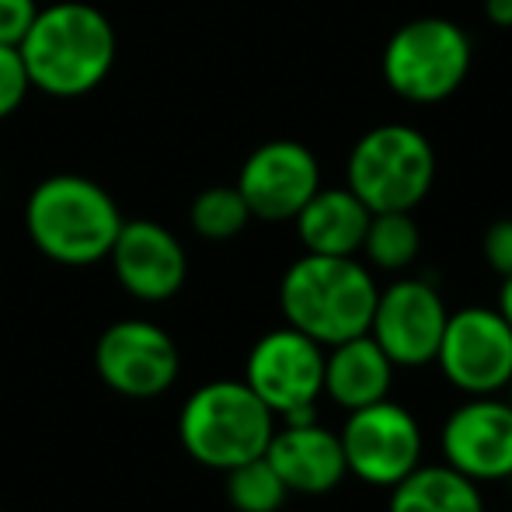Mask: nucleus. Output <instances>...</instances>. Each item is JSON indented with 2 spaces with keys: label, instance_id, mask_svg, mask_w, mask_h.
Listing matches in <instances>:
<instances>
[{
  "label": "nucleus",
  "instance_id": "obj_23",
  "mask_svg": "<svg viewBox=\"0 0 512 512\" xmlns=\"http://www.w3.org/2000/svg\"><path fill=\"white\" fill-rule=\"evenodd\" d=\"M481 255H485L488 269L499 272L502 279L512 276V220L488 223L485 237H481Z\"/></svg>",
  "mask_w": 512,
  "mask_h": 512
},
{
  "label": "nucleus",
  "instance_id": "obj_21",
  "mask_svg": "<svg viewBox=\"0 0 512 512\" xmlns=\"http://www.w3.org/2000/svg\"><path fill=\"white\" fill-rule=\"evenodd\" d=\"M189 223L206 241H230L251 223V209L237 185H209L189 206Z\"/></svg>",
  "mask_w": 512,
  "mask_h": 512
},
{
  "label": "nucleus",
  "instance_id": "obj_6",
  "mask_svg": "<svg viewBox=\"0 0 512 512\" xmlns=\"http://www.w3.org/2000/svg\"><path fill=\"white\" fill-rule=\"evenodd\" d=\"M471 39L450 18H411L394 28L380 56L387 88L411 105H436L457 95L471 74Z\"/></svg>",
  "mask_w": 512,
  "mask_h": 512
},
{
  "label": "nucleus",
  "instance_id": "obj_1",
  "mask_svg": "<svg viewBox=\"0 0 512 512\" xmlns=\"http://www.w3.org/2000/svg\"><path fill=\"white\" fill-rule=\"evenodd\" d=\"M32 91L49 98H84L112 74L119 39L105 11L84 0H60L39 7L18 42Z\"/></svg>",
  "mask_w": 512,
  "mask_h": 512
},
{
  "label": "nucleus",
  "instance_id": "obj_9",
  "mask_svg": "<svg viewBox=\"0 0 512 512\" xmlns=\"http://www.w3.org/2000/svg\"><path fill=\"white\" fill-rule=\"evenodd\" d=\"M436 366L464 398L502 394L512 380V328L499 307H464L446 317Z\"/></svg>",
  "mask_w": 512,
  "mask_h": 512
},
{
  "label": "nucleus",
  "instance_id": "obj_12",
  "mask_svg": "<svg viewBox=\"0 0 512 512\" xmlns=\"http://www.w3.org/2000/svg\"><path fill=\"white\" fill-rule=\"evenodd\" d=\"M234 185L251 209V220L283 223L321 189V168L304 143L269 140L244 157Z\"/></svg>",
  "mask_w": 512,
  "mask_h": 512
},
{
  "label": "nucleus",
  "instance_id": "obj_4",
  "mask_svg": "<svg viewBox=\"0 0 512 512\" xmlns=\"http://www.w3.org/2000/svg\"><path fill=\"white\" fill-rule=\"evenodd\" d=\"M279 418L244 380H209L178 411L182 450L209 471L255 460L265 453Z\"/></svg>",
  "mask_w": 512,
  "mask_h": 512
},
{
  "label": "nucleus",
  "instance_id": "obj_2",
  "mask_svg": "<svg viewBox=\"0 0 512 512\" xmlns=\"http://www.w3.org/2000/svg\"><path fill=\"white\" fill-rule=\"evenodd\" d=\"M377 279L373 269L356 255H304L283 272L279 310L286 324L304 331L317 345H338L370 331L377 307Z\"/></svg>",
  "mask_w": 512,
  "mask_h": 512
},
{
  "label": "nucleus",
  "instance_id": "obj_14",
  "mask_svg": "<svg viewBox=\"0 0 512 512\" xmlns=\"http://www.w3.org/2000/svg\"><path fill=\"white\" fill-rule=\"evenodd\" d=\"M108 262L122 290L143 304H164L178 297L189 276V255L182 241L157 220H122Z\"/></svg>",
  "mask_w": 512,
  "mask_h": 512
},
{
  "label": "nucleus",
  "instance_id": "obj_11",
  "mask_svg": "<svg viewBox=\"0 0 512 512\" xmlns=\"http://www.w3.org/2000/svg\"><path fill=\"white\" fill-rule=\"evenodd\" d=\"M443 297L425 279H394L377 293L370 317V338L387 352L398 370H422L436 363L439 338L446 328Z\"/></svg>",
  "mask_w": 512,
  "mask_h": 512
},
{
  "label": "nucleus",
  "instance_id": "obj_15",
  "mask_svg": "<svg viewBox=\"0 0 512 512\" xmlns=\"http://www.w3.org/2000/svg\"><path fill=\"white\" fill-rule=\"evenodd\" d=\"M265 460L276 467L290 495H310V499L331 495L349 478L342 439L317 418L283 425L276 422V432L265 446Z\"/></svg>",
  "mask_w": 512,
  "mask_h": 512
},
{
  "label": "nucleus",
  "instance_id": "obj_28",
  "mask_svg": "<svg viewBox=\"0 0 512 512\" xmlns=\"http://www.w3.org/2000/svg\"><path fill=\"white\" fill-rule=\"evenodd\" d=\"M509 488H512V474H509Z\"/></svg>",
  "mask_w": 512,
  "mask_h": 512
},
{
  "label": "nucleus",
  "instance_id": "obj_16",
  "mask_svg": "<svg viewBox=\"0 0 512 512\" xmlns=\"http://www.w3.org/2000/svg\"><path fill=\"white\" fill-rule=\"evenodd\" d=\"M394 370L398 366L373 342L370 331L345 338V342L324 349V398L345 411L384 401L391 398Z\"/></svg>",
  "mask_w": 512,
  "mask_h": 512
},
{
  "label": "nucleus",
  "instance_id": "obj_26",
  "mask_svg": "<svg viewBox=\"0 0 512 512\" xmlns=\"http://www.w3.org/2000/svg\"><path fill=\"white\" fill-rule=\"evenodd\" d=\"M499 314L509 321V328H512V276L502 279V290H499Z\"/></svg>",
  "mask_w": 512,
  "mask_h": 512
},
{
  "label": "nucleus",
  "instance_id": "obj_5",
  "mask_svg": "<svg viewBox=\"0 0 512 512\" xmlns=\"http://www.w3.org/2000/svg\"><path fill=\"white\" fill-rule=\"evenodd\" d=\"M436 185V150L422 129L387 122L352 143L345 189L370 213H411Z\"/></svg>",
  "mask_w": 512,
  "mask_h": 512
},
{
  "label": "nucleus",
  "instance_id": "obj_19",
  "mask_svg": "<svg viewBox=\"0 0 512 512\" xmlns=\"http://www.w3.org/2000/svg\"><path fill=\"white\" fill-rule=\"evenodd\" d=\"M366 265L380 272H405L422 251V230L411 213H373L363 248Z\"/></svg>",
  "mask_w": 512,
  "mask_h": 512
},
{
  "label": "nucleus",
  "instance_id": "obj_7",
  "mask_svg": "<svg viewBox=\"0 0 512 512\" xmlns=\"http://www.w3.org/2000/svg\"><path fill=\"white\" fill-rule=\"evenodd\" d=\"M241 380L279 422L317 418V401L324 398V345L290 324L272 328L251 345Z\"/></svg>",
  "mask_w": 512,
  "mask_h": 512
},
{
  "label": "nucleus",
  "instance_id": "obj_13",
  "mask_svg": "<svg viewBox=\"0 0 512 512\" xmlns=\"http://www.w3.org/2000/svg\"><path fill=\"white\" fill-rule=\"evenodd\" d=\"M443 464L478 481H509L512 474V408L499 394L467 398L446 415L439 432Z\"/></svg>",
  "mask_w": 512,
  "mask_h": 512
},
{
  "label": "nucleus",
  "instance_id": "obj_17",
  "mask_svg": "<svg viewBox=\"0 0 512 512\" xmlns=\"http://www.w3.org/2000/svg\"><path fill=\"white\" fill-rule=\"evenodd\" d=\"M370 209L349 189H317L293 216L297 237L310 255H359Z\"/></svg>",
  "mask_w": 512,
  "mask_h": 512
},
{
  "label": "nucleus",
  "instance_id": "obj_20",
  "mask_svg": "<svg viewBox=\"0 0 512 512\" xmlns=\"http://www.w3.org/2000/svg\"><path fill=\"white\" fill-rule=\"evenodd\" d=\"M223 492H227L230 512H283L290 499V488L265 460V453L223 471Z\"/></svg>",
  "mask_w": 512,
  "mask_h": 512
},
{
  "label": "nucleus",
  "instance_id": "obj_3",
  "mask_svg": "<svg viewBox=\"0 0 512 512\" xmlns=\"http://www.w3.org/2000/svg\"><path fill=\"white\" fill-rule=\"evenodd\" d=\"M25 230L49 262L81 269L108 258L122 230V209L95 178L60 171L32 189Z\"/></svg>",
  "mask_w": 512,
  "mask_h": 512
},
{
  "label": "nucleus",
  "instance_id": "obj_27",
  "mask_svg": "<svg viewBox=\"0 0 512 512\" xmlns=\"http://www.w3.org/2000/svg\"><path fill=\"white\" fill-rule=\"evenodd\" d=\"M506 394H509V398H506V401H509V408H512V380H509V387H506Z\"/></svg>",
  "mask_w": 512,
  "mask_h": 512
},
{
  "label": "nucleus",
  "instance_id": "obj_10",
  "mask_svg": "<svg viewBox=\"0 0 512 512\" xmlns=\"http://www.w3.org/2000/svg\"><path fill=\"white\" fill-rule=\"evenodd\" d=\"M95 370L108 391L147 401L175 387L178 370H182V352L161 324L126 317V321L108 324L98 335Z\"/></svg>",
  "mask_w": 512,
  "mask_h": 512
},
{
  "label": "nucleus",
  "instance_id": "obj_25",
  "mask_svg": "<svg viewBox=\"0 0 512 512\" xmlns=\"http://www.w3.org/2000/svg\"><path fill=\"white\" fill-rule=\"evenodd\" d=\"M485 18L495 28H512V0H485Z\"/></svg>",
  "mask_w": 512,
  "mask_h": 512
},
{
  "label": "nucleus",
  "instance_id": "obj_22",
  "mask_svg": "<svg viewBox=\"0 0 512 512\" xmlns=\"http://www.w3.org/2000/svg\"><path fill=\"white\" fill-rule=\"evenodd\" d=\"M28 91H32V81H28L18 46H0V122L11 119L25 105Z\"/></svg>",
  "mask_w": 512,
  "mask_h": 512
},
{
  "label": "nucleus",
  "instance_id": "obj_8",
  "mask_svg": "<svg viewBox=\"0 0 512 512\" xmlns=\"http://www.w3.org/2000/svg\"><path fill=\"white\" fill-rule=\"evenodd\" d=\"M338 439H342L345 471L373 488L398 485L422 464L425 453L418 418L391 398L349 411Z\"/></svg>",
  "mask_w": 512,
  "mask_h": 512
},
{
  "label": "nucleus",
  "instance_id": "obj_18",
  "mask_svg": "<svg viewBox=\"0 0 512 512\" xmlns=\"http://www.w3.org/2000/svg\"><path fill=\"white\" fill-rule=\"evenodd\" d=\"M387 512H485L481 485L450 464H418L398 485L387 488Z\"/></svg>",
  "mask_w": 512,
  "mask_h": 512
},
{
  "label": "nucleus",
  "instance_id": "obj_24",
  "mask_svg": "<svg viewBox=\"0 0 512 512\" xmlns=\"http://www.w3.org/2000/svg\"><path fill=\"white\" fill-rule=\"evenodd\" d=\"M39 14V0H0V46H18Z\"/></svg>",
  "mask_w": 512,
  "mask_h": 512
}]
</instances>
